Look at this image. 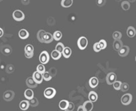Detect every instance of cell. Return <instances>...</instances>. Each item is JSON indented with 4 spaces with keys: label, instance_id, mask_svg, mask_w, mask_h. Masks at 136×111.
<instances>
[{
    "label": "cell",
    "instance_id": "6da1fadb",
    "mask_svg": "<svg viewBox=\"0 0 136 111\" xmlns=\"http://www.w3.org/2000/svg\"><path fill=\"white\" fill-rule=\"evenodd\" d=\"M77 46L80 50H85L86 47L88 46V39L84 36L80 37L77 41Z\"/></svg>",
    "mask_w": 136,
    "mask_h": 111
},
{
    "label": "cell",
    "instance_id": "7a4b0ae2",
    "mask_svg": "<svg viewBox=\"0 0 136 111\" xmlns=\"http://www.w3.org/2000/svg\"><path fill=\"white\" fill-rule=\"evenodd\" d=\"M25 56L26 58H32L34 56V47L31 44H27L25 47Z\"/></svg>",
    "mask_w": 136,
    "mask_h": 111
},
{
    "label": "cell",
    "instance_id": "3957f363",
    "mask_svg": "<svg viewBox=\"0 0 136 111\" xmlns=\"http://www.w3.org/2000/svg\"><path fill=\"white\" fill-rule=\"evenodd\" d=\"M12 17L16 21H22L25 19V14L20 10H15L12 13Z\"/></svg>",
    "mask_w": 136,
    "mask_h": 111
},
{
    "label": "cell",
    "instance_id": "277c9868",
    "mask_svg": "<svg viewBox=\"0 0 136 111\" xmlns=\"http://www.w3.org/2000/svg\"><path fill=\"white\" fill-rule=\"evenodd\" d=\"M44 95L45 97L48 98V99H52V98H53L56 95V90L53 88H48L44 90Z\"/></svg>",
    "mask_w": 136,
    "mask_h": 111
},
{
    "label": "cell",
    "instance_id": "5b68a950",
    "mask_svg": "<svg viewBox=\"0 0 136 111\" xmlns=\"http://www.w3.org/2000/svg\"><path fill=\"white\" fill-rule=\"evenodd\" d=\"M49 58H50V56L48 53L47 51H43L42 52L40 53V56H39V61L41 64H47L48 61H49Z\"/></svg>",
    "mask_w": 136,
    "mask_h": 111
},
{
    "label": "cell",
    "instance_id": "8992f818",
    "mask_svg": "<svg viewBox=\"0 0 136 111\" xmlns=\"http://www.w3.org/2000/svg\"><path fill=\"white\" fill-rule=\"evenodd\" d=\"M132 100H133V96L130 93L125 94V95L122 96L121 97V103L124 105H128L132 102Z\"/></svg>",
    "mask_w": 136,
    "mask_h": 111
},
{
    "label": "cell",
    "instance_id": "52a82bcc",
    "mask_svg": "<svg viewBox=\"0 0 136 111\" xmlns=\"http://www.w3.org/2000/svg\"><path fill=\"white\" fill-rule=\"evenodd\" d=\"M116 80H117L116 73L113 72H110L108 73V75H107V78H106V81H107V83L108 85H112V83Z\"/></svg>",
    "mask_w": 136,
    "mask_h": 111
},
{
    "label": "cell",
    "instance_id": "ba28073f",
    "mask_svg": "<svg viewBox=\"0 0 136 111\" xmlns=\"http://www.w3.org/2000/svg\"><path fill=\"white\" fill-rule=\"evenodd\" d=\"M117 52H118V55L119 56H121V57H125V56H126L127 55L129 54L130 47L128 46H122Z\"/></svg>",
    "mask_w": 136,
    "mask_h": 111
},
{
    "label": "cell",
    "instance_id": "9c48e42d",
    "mask_svg": "<svg viewBox=\"0 0 136 111\" xmlns=\"http://www.w3.org/2000/svg\"><path fill=\"white\" fill-rule=\"evenodd\" d=\"M15 96V93L12 91H6L3 93V99L5 101H11L13 100V98Z\"/></svg>",
    "mask_w": 136,
    "mask_h": 111
},
{
    "label": "cell",
    "instance_id": "30bf717a",
    "mask_svg": "<svg viewBox=\"0 0 136 111\" xmlns=\"http://www.w3.org/2000/svg\"><path fill=\"white\" fill-rule=\"evenodd\" d=\"M32 78H33V79H34L38 84L41 83L43 82V75H42V73H39V72H38L37 70H36L35 72L33 73Z\"/></svg>",
    "mask_w": 136,
    "mask_h": 111
},
{
    "label": "cell",
    "instance_id": "8fae6325",
    "mask_svg": "<svg viewBox=\"0 0 136 111\" xmlns=\"http://www.w3.org/2000/svg\"><path fill=\"white\" fill-rule=\"evenodd\" d=\"M53 34H51L50 33H47L45 32L44 37H43V43H50L53 42Z\"/></svg>",
    "mask_w": 136,
    "mask_h": 111
},
{
    "label": "cell",
    "instance_id": "7c38bea8",
    "mask_svg": "<svg viewBox=\"0 0 136 111\" xmlns=\"http://www.w3.org/2000/svg\"><path fill=\"white\" fill-rule=\"evenodd\" d=\"M26 83L27 85V87L29 88H35L37 87V85H38V83H36V82L33 79V78L32 77H30V78H28V79H26Z\"/></svg>",
    "mask_w": 136,
    "mask_h": 111
},
{
    "label": "cell",
    "instance_id": "4fadbf2b",
    "mask_svg": "<svg viewBox=\"0 0 136 111\" xmlns=\"http://www.w3.org/2000/svg\"><path fill=\"white\" fill-rule=\"evenodd\" d=\"M1 52L5 56H9L12 53V47L9 45H4L1 47Z\"/></svg>",
    "mask_w": 136,
    "mask_h": 111
},
{
    "label": "cell",
    "instance_id": "5bb4252c",
    "mask_svg": "<svg viewBox=\"0 0 136 111\" xmlns=\"http://www.w3.org/2000/svg\"><path fill=\"white\" fill-rule=\"evenodd\" d=\"M18 36L22 39H26L29 38V32L25 29H22L18 33Z\"/></svg>",
    "mask_w": 136,
    "mask_h": 111
},
{
    "label": "cell",
    "instance_id": "9a60e30c",
    "mask_svg": "<svg viewBox=\"0 0 136 111\" xmlns=\"http://www.w3.org/2000/svg\"><path fill=\"white\" fill-rule=\"evenodd\" d=\"M122 46H123V43H122V41L121 39H114V42H113L114 50L118 51Z\"/></svg>",
    "mask_w": 136,
    "mask_h": 111
},
{
    "label": "cell",
    "instance_id": "2e32d148",
    "mask_svg": "<svg viewBox=\"0 0 136 111\" xmlns=\"http://www.w3.org/2000/svg\"><path fill=\"white\" fill-rule=\"evenodd\" d=\"M83 106L85 108V111H91L93 108V104L92 101H85Z\"/></svg>",
    "mask_w": 136,
    "mask_h": 111
},
{
    "label": "cell",
    "instance_id": "e0dca14e",
    "mask_svg": "<svg viewBox=\"0 0 136 111\" xmlns=\"http://www.w3.org/2000/svg\"><path fill=\"white\" fill-rule=\"evenodd\" d=\"M71 49L69 47H64L63 51L61 52V55H62L65 58H69L70 56L71 55Z\"/></svg>",
    "mask_w": 136,
    "mask_h": 111
},
{
    "label": "cell",
    "instance_id": "ac0fdd59",
    "mask_svg": "<svg viewBox=\"0 0 136 111\" xmlns=\"http://www.w3.org/2000/svg\"><path fill=\"white\" fill-rule=\"evenodd\" d=\"M24 96L27 100H30L32 97H34V92H33V90L31 88H28L25 91Z\"/></svg>",
    "mask_w": 136,
    "mask_h": 111
},
{
    "label": "cell",
    "instance_id": "d6986e66",
    "mask_svg": "<svg viewBox=\"0 0 136 111\" xmlns=\"http://www.w3.org/2000/svg\"><path fill=\"white\" fill-rule=\"evenodd\" d=\"M19 107L22 110H27L30 107V104H29V101H22L19 105Z\"/></svg>",
    "mask_w": 136,
    "mask_h": 111
},
{
    "label": "cell",
    "instance_id": "ffe728a7",
    "mask_svg": "<svg viewBox=\"0 0 136 111\" xmlns=\"http://www.w3.org/2000/svg\"><path fill=\"white\" fill-rule=\"evenodd\" d=\"M89 84L90 86V88H96L97 86L98 85V79H97L96 77H93V78H91V79H89Z\"/></svg>",
    "mask_w": 136,
    "mask_h": 111
},
{
    "label": "cell",
    "instance_id": "44dd1931",
    "mask_svg": "<svg viewBox=\"0 0 136 111\" xmlns=\"http://www.w3.org/2000/svg\"><path fill=\"white\" fill-rule=\"evenodd\" d=\"M88 97H89V101H92L93 103V102L97 101V100H98V94L95 92H93L92 91V92H90L89 93Z\"/></svg>",
    "mask_w": 136,
    "mask_h": 111
},
{
    "label": "cell",
    "instance_id": "7402d4cb",
    "mask_svg": "<svg viewBox=\"0 0 136 111\" xmlns=\"http://www.w3.org/2000/svg\"><path fill=\"white\" fill-rule=\"evenodd\" d=\"M136 34V30L133 26H130L127 29V35L130 38H134Z\"/></svg>",
    "mask_w": 136,
    "mask_h": 111
},
{
    "label": "cell",
    "instance_id": "603a6c76",
    "mask_svg": "<svg viewBox=\"0 0 136 111\" xmlns=\"http://www.w3.org/2000/svg\"><path fill=\"white\" fill-rule=\"evenodd\" d=\"M61 56V53L57 52V50H53L51 53V57L53 59V60H59Z\"/></svg>",
    "mask_w": 136,
    "mask_h": 111
},
{
    "label": "cell",
    "instance_id": "cb8c5ba5",
    "mask_svg": "<svg viewBox=\"0 0 136 111\" xmlns=\"http://www.w3.org/2000/svg\"><path fill=\"white\" fill-rule=\"evenodd\" d=\"M68 103H69V101H67V100L61 101L59 102V108L61 109H62V110H67V108L68 106Z\"/></svg>",
    "mask_w": 136,
    "mask_h": 111
},
{
    "label": "cell",
    "instance_id": "d4e9b609",
    "mask_svg": "<svg viewBox=\"0 0 136 111\" xmlns=\"http://www.w3.org/2000/svg\"><path fill=\"white\" fill-rule=\"evenodd\" d=\"M61 4L63 7H70L73 4V0H61Z\"/></svg>",
    "mask_w": 136,
    "mask_h": 111
},
{
    "label": "cell",
    "instance_id": "484cf974",
    "mask_svg": "<svg viewBox=\"0 0 136 111\" xmlns=\"http://www.w3.org/2000/svg\"><path fill=\"white\" fill-rule=\"evenodd\" d=\"M28 101H29L30 106H32V107H36V106L39 105V101H38V100H37V98H35V96L32 97L31 99L28 100Z\"/></svg>",
    "mask_w": 136,
    "mask_h": 111
},
{
    "label": "cell",
    "instance_id": "4316f807",
    "mask_svg": "<svg viewBox=\"0 0 136 111\" xmlns=\"http://www.w3.org/2000/svg\"><path fill=\"white\" fill-rule=\"evenodd\" d=\"M44 33L45 31L44 30H40L37 33V39L39 40V43H43V37H44Z\"/></svg>",
    "mask_w": 136,
    "mask_h": 111
},
{
    "label": "cell",
    "instance_id": "83f0119b",
    "mask_svg": "<svg viewBox=\"0 0 136 111\" xmlns=\"http://www.w3.org/2000/svg\"><path fill=\"white\" fill-rule=\"evenodd\" d=\"M53 39H55L56 41H59L61 38H62V34H61V32L57 30L54 32V34H53Z\"/></svg>",
    "mask_w": 136,
    "mask_h": 111
},
{
    "label": "cell",
    "instance_id": "f1b7e54d",
    "mask_svg": "<svg viewBox=\"0 0 136 111\" xmlns=\"http://www.w3.org/2000/svg\"><path fill=\"white\" fill-rule=\"evenodd\" d=\"M121 7L124 11H128L130 7V3L129 1H123L121 3Z\"/></svg>",
    "mask_w": 136,
    "mask_h": 111
},
{
    "label": "cell",
    "instance_id": "f546056e",
    "mask_svg": "<svg viewBox=\"0 0 136 111\" xmlns=\"http://www.w3.org/2000/svg\"><path fill=\"white\" fill-rule=\"evenodd\" d=\"M42 75H43V79H44L45 81H49V80H51V79H52L51 75L49 73V72H48L46 70H45L42 73Z\"/></svg>",
    "mask_w": 136,
    "mask_h": 111
},
{
    "label": "cell",
    "instance_id": "4dcf8cb0",
    "mask_svg": "<svg viewBox=\"0 0 136 111\" xmlns=\"http://www.w3.org/2000/svg\"><path fill=\"white\" fill-rule=\"evenodd\" d=\"M120 90L123 92H127L129 90V84L126 83H121V86Z\"/></svg>",
    "mask_w": 136,
    "mask_h": 111
},
{
    "label": "cell",
    "instance_id": "1f68e13d",
    "mask_svg": "<svg viewBox=\"0 0 136 111\" xmlns=\"http://www.w3.org/2000/svg\"><path fill=\"white\" fill-rule=\"evenodd\" d=\"M64 45L63 43H58L57 45H56V47H55V50H57V52H59L61 53V52L63 51V49H64Z\"/></svg>",
    "mask_w": 136,
    "mask_h": 111
},
{
    "label": "cell",
    "instance_id": "d6a6232c",
    "mask_svg": "<svg viewBox=\"0 0 136 111\" xmlns=\"http://www.w3.org/2000/svg\"><path fill=\"white\" fill-rule=\"evenodd\" d=\"M112 86L115 90H120L121 86V81H115L114 83H112Z\"/></svg>",
    "mask_w": 136,
    "mask_h": 111
},
{
    "label": "cell",
    "instance_id": "836d02e7",
    "mask_svg": "<svg viewBox=\"0 0 136 111\" xmlns=\"http://www.w3.org/2000/svg\"><path fill=\"white\" fill-rule=\"evenodd\" d=\"M112 37H113L114 39H121V37H122V34H121V32L115 31V32L113 33V34H112Z\"/></svg>",
    "mask_w": 136,
    "mask_h": 111
},
{
    "label": "cell",
    "instance_id": "e575fe53",
    "mask_svg": "<svg viewBox=\"0 0 136 111\" xmlns=\"http://www.w3.org/2000/svg\"><path fill=\"white\" fill-rule=\"evenodd\" d=\"M98 44H99V47L101 48V50H103V49H105L107 47V42L104 39L100 40L99 42H98Z\"/></svg>",
    "mask_w": 136,
    "mask_h": 111
},
{
    "label": "cell",
    "instance_id": "d590c367",
    "mask_svg": "<svg viewBox=\"0 0 136 111\" xmlns=\"http://www.w3.org/2000/svg\"><path fill=\"white\" fill-rule=\"evenodd\" d=\"M36 70L41 73H43L44 71H45V67H44V64H39L38 66H37V69H36Z\"/></svg>",
    "mask_w": 136,
    "mask_h": 111
},
{
    "label": "cell",
    "instance_id": "8d00e7d4",
    "mask_svg": "<svg viewBox=\"0 0 136 111\" xmlns=\"http://www.w3.org/2000/svg\"><path fill=\"white\" fill-rule=\"evenodd\" d=\"M15 70V67L13 66L12 65H8L7 66V69H6V71H7V73H12Z\"/></svg>",
    "mask_w": 136,
    "mask_h": 111
},
{
    "label": "cell",
    "instance_id": "74e56055",
    "mask_svg": "<svg viewBox=\"0 0 136 111\" xmlns=\"http://www.w3.org/2000/svg\"><path fill=\"white\" fill-rule=\"evenodd\" d=\"M93 48V50H94V52H99L101 51V48L99 47V44H98V43H94Z\"/></svg>",
    "mask_w": 136,
    "mask_h": 111
},
{
    "label": "cell",
    "instance_id": "f35d334b",
    "mask_svg": "<svg viewBox=\"0 0 136 111\" xmlns=\"http://www.w3.org/2000/svg\"><path fill=\"white\" fill-rule=\"evenodd\" d=\"M107 0H96V3L98 7H102L106 4Z\"/></svg>",
    "mask_w": 136,
    "mask_h": 111
},
{
    "label": "cell",
    "instance_id": "ab89813d",
    "mask_svg": "<svg viewBox=\"0 0 136 111\" xmlns=\"http://www.w3.org/2000/svg\"><path fill=\"white\" fill-rule=\"evenodd\" d=\"M74 108H75V105H74V103H72V102H69L67 110V111H72V110H74Z\"/></svg>",
    "mask_w": 136,
    "mask_h": 111
},
{
    "label": "cell",
    "instance_id": "60d3db41",
    "mask_svg": "<svg viewBox=\"0 0 136 111\" xmlns=\"http://www.w3.org/2000/svg\"><path fill=\"white\" fill-rule=\"evenodd\" d=\"M48 72H49V73L51 75L52 77H54V76H56V75H57V69H56V68H54V67L51 68L50 70H49Z\"/></svg>",
    "mask_w": 136,
    "mask_h": 111
},
{
    "label": "cell",
    "instance_id": "b9f144b4",
    "mask_svg": "<svg viewBox=\"0 0 136 111\" xmlns=\"http://www.w3.org/2000/svg\"><path fill=\"white\" fill-rule=\"evenodd\" d=\"M22 3L23 5H28L30 3V0H22Z\"/></svg>",
    "mask_w": 136,
    "mask_h": 111
},
{
    "label": "cell",
    "instance_id": "7bdbcfd3",
    "mask_svg": "<svg viewBox=\"0 0 136 111\" xmlns=\"http://www.w3.org/2000/svg\"><path fill=\"white\" fill-rule=\"evenodd\" d=\"M77 110H78V111H85V108H84V106H83V105H80L79 107H78Z\"/></svg>",
    "mask_w": 136,
    "mask_h": 111
},
{
    "label": "cell",
    "instance_id": "ee69618b",
    "mask_svg": "<svg viewBox=\"0 0 136 111\" xmlns=\"http://www.w3.org/2000/svg\"><path fill=\"white\" fill-rule=\"evenodd\" d=\"M3 34H4L3 30L2 28H0V38H2V37L3 36Z\"/></svg>",
    "mask_w": 136,
    "mask_h": 111
},
{
    "label": "cell",
    "instance_id": "f6af8a7d",
    "mask_svg": "<svg viewBox=\"0 0 136 111\" xmlns=\"http://www.w3.org/2000/svg\"><path fill=\"white\" fill-rule=\"evenodd\" d=\"M134 1H135V0H129V2H130V3H134Z\"/></svg>",
    "mask_w": 136,
    "mask_h": 111
},
{
    "label": "cell",
    "instance_id": "bcb514c9",
    "mask_svg": "<svg viewBox=\"0 0 136 111\" xmlns=\"http://www.w3.org/2000/svg\"><path fill=\"white\" fill-rule=\"evenodd\" d=\"M116 1H117V2H118V3H119V2H121V0H116Z\"/></svg>",
    "mask_w": 136,
    "mask_h": 111
},
{
    "label": "cell",
    "instance_id": "7dc6e473",
    "mask_svg": "<svg viewBox=\"0 0 136 111\" xmlns=\"http://www.w3.org/2000/svg\"><path fill=\"white\" fill-rule=\"evenodd\" d=\"M135 61H136V56H135Z\"/></svg>",
    "mask_w": 136,
    "mask_h": 111
}]
</instances>
